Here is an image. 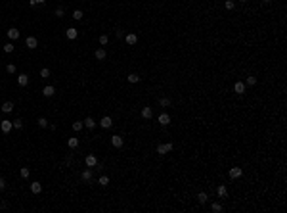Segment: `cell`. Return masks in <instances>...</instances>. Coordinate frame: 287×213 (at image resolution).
Masks as SVG:
<instances>
[{"instance_id": "10", "label": "cell", "mask_w": 287, "mask_h": 213, "mask_svg": "<svg viewBox=\"0 0 287 213\" xmlns=\"http://www.w3.org/2000/svg\"><path fill=\"white\" fill-rule=\"evenodd\" d=\"M136 42H138V37L134 35V33H130V35H126V44H128V46H134Z\"/></svg>"}, {"instance_id": "7", "label": "cell", "mask_w": 287, "mask_h": 213, "mask_svg": "<svg viewBox=\"0 0 287 213\" xmlns=\"http://www.w3.org/2000/svg\"><path fill=\"white\" fill-rule=\"evenodd\" d=\"M81 177H82V181H84V182H90V181H92V167H88V169H84Z\"/></svg>"}, {"instance_id": "18", "label": "cell", "mask_w": 287, "mask_h": 213, "mask_svg": "<svg viewBox=\"0 0 287 213\" xmlns=\"http://www.w3.org/2000/svg\"><path fill=\"white\" fill-rule=\"evenodd\" d=\"M82 123H84V127H88V129H94V127L98 125V123H96V121L92 119V117H86V119L82 121Z\"/></svg>"}, {"instance_id": "39", "label": "cell", "mask_w": 287, "mask_h": 213, "mask_svg": "<svg viewBox=\"0 0 287 213\" xmlns=\"http://www.w3.org/2000/svg\"><path fill=\"white\" fill-rule=\"evenodd\" d=\"M46 0H31V6H37V4H44Z\"/></svg>"}, {"instance_id": "16", "label": "cell", "mask_w": 287, "mask_h": 213, "mask_svg": "<svg viewBox=\"0 0 287 213\" xmlns=\"http://www.w3.org/2000/svg\"><path fill=\"white\" fill-rule=\"evenodd\" d=\"M40 190H42L40 182H31V192L33 194H40Z\"/></svg>"}, {"instance_id": "25", "label": "cell", "mask_w": 287, "mask_h": 213, "mask_svg": "<svg viewBox=\"0 0 287 213\" xmlns=\"http://www.w3.org/2000/svg\"><path fill=\"white\" fill-rule=\"evenodd\" d=\"M40 77L48 79V77H50V69H48V67H42V69H40Z\"/></svg>"}, {"instance_id": "34", "label": "cell", "mask_w": 287, "mask_h": 213, "mask_svg": "<svg viewBox=\"0 0 287 213\" xmlns=\"http://www.w3.org/2000/svg\"><path fill=\"white\" fill-rule=\"evenodd\" d=\"M4 52H14V44H12V42H8V44H4Z\"/></svg>"}, {"instance_id": "37", "label": "cell", "mask_w": 287, "mask_h": 213, "mask_svg": "<svg viewBox=\"0 0 287 213\" xmlns=\"http://www.w3.org/2000/svg\"><path fill=\"white\" fill-rule=\"evenodd\" d=\"M6 71H8V73H15V65H14V64H8Z\"/></svg>"}, {"instance_id": "19", "label": "cell", "mask_w": 287, "mask_h": 213, "mask_svg": "<svg viewBox=\"0 0 287 213\" xmlns=\"http://www.w3.org/2000/svg\"><path fill=\"white\" fill-rule=\"evenodd\" d=\"M12 110H14V102H4L2 104V111H4V113H10Z\"/></svg>"}, {"instance_id": "22", "label": "cell", "mask_w": 287, "mask_h": 213, "mask_svg": "<svg viewBox=\"0 0 287 213\" xmlns=\"http://www.w3.org/2000/svg\"><path fill=\"white\" fill-rule=\"evenodd\" d=\"M38 127H40V129H46V127H48V121H46V117H38Z\"/></svg>"}, {"instance_id": "4", "label": "cell", "mask_w": 287, "mask_h": 213, "mask_svg": "<svg viewBox=\"0 0 287 213\" xmlns=\"http://www.w3.org/2000/svg\"><path fill=\"white\" fill-rule=\"evenodd\" d=\"M12 121H8V119H4V121H0V129H2V133H10L12 131Z\"/></svg>"}, {"instance_id": "30", "label": "cell", "mask_w": 287, "mask_h": 213, "mask_svg": "<svg viewBox=\"0 0 287 213\" xmlns=\"http://www.w3.org/2000/svg\"><path fill=\"white\" fill-rule=\"evenodd\" d=\"M161 106H163V108H167V106H170V98H161Z\"/></svg>"}, {"instance_id": "41", "label": "cell", "mask_w": 287, "mask_h": 213, "mask_svg": "<svg viewBox=\"0 0 287 213\" xmlns=\"http://www.w3.org/2000/svg\"><path fill=\"white\" fill-rule=\"evenodd\" d=\"M4 188H6V181L0 177V190H4Z\"/></svg>"}, {"instance_id": "33", "label": "cell", "mask_w": 287, "mask_h": 213, "mask_svg": "<svg viewBox=\"0 0 287 213\" xmlns=\"http://www.w3.org/2000/svg\"><path fill=\"white\" fill-rule=\"evenodd\" d=\"M19 173H21L23 179H27V177H29V167H21V171H19Z\"/></svg>"}, {"instance_id": "27", "label": "cell", "mask_w": 287, "mask_h": 213, "mask_svg": "<svg viewBox=\"0 0 287 213\" xmlns=\"http://www.w3.org/2000/svg\"><path fill=\"white\" fill-rule=\"evenodd\" d=\"M82 127H84V123H82V121H75V123H73V131H81Z\"/></svg>"}, {"instance_id": "24", "label": "cell", "mask_w": 287, "mask_h": 213, "mask_svg": "<svg viewBox=\"0 0 287 213\" xmlns=\"http://www.w3.org/2000/svg\"><path fill=\"white\" fill-rule=\"evenodd\" d=\"M226 194H228L226 186H218V196H220V198H226Z\"/></svg>"}, {"instance_id": "28", "label": "cell", "mask_w": 287, "mask_h": 213, "mask_svg": "<svg viewBox=\"0 0 287 213\" xmlns=\"http://www.w3.org/2000/svg\"><path fill=\"white\" fill-rule=\"evenodd\" d=\"M197 200H199V204H205V202H207V194H205V192H199Z\"/></svg>"}, {"instance_id": "15", "label": "cell", "mask_w": 287, "mask_h": 213, "mask_svg": "<svg viewBox=\"0 0 287 213\" xmlns=\"http://www.w3.org/2000/svg\"><path fill=\"white\" fill-rule=\"evenodd\" d=\"M42 94H44V96H48V98H50V96H54V94H56V88L48 85V87H44V90H42Z\"/></svg>"}, {"instance_id": "13", "label": "cell", "mask_w": 287, "mask_h": 213, "mask_svg": "<svg viewBox=\"0 0 287 213\" xmlns=\"http://www.w3.org/2000/svg\"><path fill=\"white\" fill-rule=\"evenodd\" d=\"M94 56H96V60H105V58H107V52H105L104 48H98Z\"/></svg>"}, {"instance_id": "12", "label": "cell", "mask_w": 287, "mask_h": 213, "mask_svg": "<svg viewBox=\"0 0 287 213\" xmlns=\"http://www.w3.org/2000/svg\"><path fill=\"white\" fill-rule=\"evenodd\" d=\"M8 37L12 38V41H17L19 38V31L15 27H12V29H8Z\"/></svg>"}, {"instance_id": "26", "label": "cell", "mask_w": 287, "mask_h": 213, "mask_svg": "<svg viewBox=\"0 0 287 213\" xmlns=\"http://www.w3.org/2000/svg\"><path fill=\"white\" fill-rule=\"evenodd\" d=\"M100 184H101V186H107V184H109V177L101 175V177H100Z\"/></svg>"}, {"instance_id": "14", "label": "cell", "mask_w": 287, "mask_h": 213, "mask_svg": "<svg viewBox=\"0 0 287 213\" xmlns=\"http://www.w3.org/2000/svg\"><path fill=\"white\" fill-rule=\"evenodd\" d=\"M65 35H67V38L75 41V38H77V29H75V27H69L67 31H65Z\"/></svg>"}, {"instance_id": "8", "label": "cell", "mask_w": 287, "mask_h": 213, "mask_svg": "<svg viewBox=\"0 0 287 213\" xmlns=\"http://www.w3.org/2000/svg\"><path fill=\"white\" fill-rule=\"evenodd\" d=\"M25 44H27V48H31V50H33V48H37L38 41L35 37H27V38H25Z\"/></svg>"}, {"instance_id": "44", "label": "cell", "mask_w": 287, "mask_h": 213, "mask_svg": "<svg viewBox=\"0 0 287 213\" xmlns=\"http://www.w3.org/2000/svg\"><path fill=\"white\" fill-rule=\"evenodd\" d=\"M241 2H247V0H241Z\"/></svg>"}, {"instance_id": "9", "label": "cell", "mask_w": 287, "mask_h": 213, "mask_svg": "<svg viewBox=\"0 0 287 213\" xmlns=\"http://www.w3.org/2000/svg\"><path fill=\"white\" fill-rule=\"evenodd\" d=\"M153 115V110H151L149 106H146V108H142V117L144 119H149V117Z\"/></svg>"}, {"instance_id": "20", "label": "cell", "mask_w": 287, "mask_h": 213, "mask_svg": "<svg viewBox=\"0 0 287 213\" xmlns=\"http://www.w3.org/2000/svg\"><path fill=\"white\" fill-rule=\"evenodd\" d=\"M17 83L21 85V87H25V85L29 83V77H27V75H25V73H21V75H19V77H17Z\"/></svg>"}, {"instance_id": "1", "label": "cell", "mask_w": 287, "mask_h": 213, "mask_svg": "<svg viewBox=\"0 0 287 213\" xmlns=\"http://www.w3.org/2000/svg\"><path fill=\"white\" fill-rule=\"evenodd\" d=\"M172 144H159V146H157V154H159V156H165V154H169V152H172Z\"/></svg>"}, {"instance_id": "42", "label": "cell", "mask_w": 287, "mask_h": 213, "mask_svg": "<svg viewBox=\"0 0 287 213\" xmlns=\"http://www.w3.org/2000/svg\"><path fill=\"white\" fill-rule=\"evenodd\" d=\"M115 35H117V38H123V31H121V29H117V31H115Z\"/></svg>"}, {"instance_id": "3", "label": "cell", "mask_w": 287, "mask_h": 213, "mask_svg": "<svg viewBox=\"0 0 287 213\" xmlns=\"http://www.w3.org/2000/svg\"><path fill=\"white\" fill-rule=\"evenodd\" d=\"M100 125L104 127V129H111L113 127V119H111L109 115H105V117H101V121H100Z\"/></svg>"}, {"instance_id": "38", "label": "cell", "mask_w": 287, "mask_h": 213, "mask_svg": "<svg viewBox=\"0 0 287 213\" xmlns=\"http://www.w3.org/2000/svg\"><path fill=\"white\" fill-rule=\"evenodd\" d=\"M107 41H109L107 35H101V37H100V44H107Z\"/></svg>"}, {"instance_id": "5", "label": "cell", "mask_w": 287, "mask_h": 213, "mask_svg": "<svg viewBox=\"0 0 287 213\" xmlns=\"http://www.w3.org/2000/svg\"><path fill=\"white\" fill-rule=\"evenodd\" d=\"M241 175H243V169H239V167H232L230 169V179H239Z\"/></svg>"}, {"instance_id": "17", "label": "cell", "mask_w": 287, "mask_h": 213, "mask_svg": "<svg viewBox=\"0 0 287 213\" xmlns=\"http://www.w3.org/2000/svg\"><path fill=\"white\" fill-rule=\"evenodd\" d=\"M233 90H236L237 94H243L245 92V83H236L233 85Z\"/></svg>"}, {"instance_id": "23", "label": "cell", "mask_w": 287, "mask_h": 213, "mask_svg": "<svg viewBox=\"0 0 287 213\" xmlns=\"http://www.w3.org/2000/svg\"><path fill=\"white\" fill-rule=\"evenodd\" d=\"M138 81H140L138 73H130V75H128V83H138Z\"/></svg>"}, {"instance_id": "36", "label": "cell", "mask_w": 287, "mask_h": 213, "mask_svg": "<svg viewBox=\"0 0 287 213\" xmlns=\"http://www.w3.org/2000/svg\"><path fill=\"white\" fill-rule=\"evenodd\" d=\"M224 6H226V10H233V8H236V4H233L232 0H226V4H224Z\"/></svg>"}, {"instance_id": "43", "label": "cell", "mask_w": 287, "mask_h": 213, "mask_svg": "<svg viewBox=\"0 0 287 213\" xmlns=\"http://www.w3.org/2000/svg\"><path fill=\"white\" fill-rule=\"evenodd\" d=\"M262 2H266V4H268V2H272V0H262Z\"/></svg>"}, {"instance_id": "6", "label": "cell", "mask_w": 287, "mask_h": 213, "mask_svg": "<svg viewBox=\"0 0 287 213\" xmlns=\"http://www.w3.org/2000/svg\"><path fill=\"white\" fill-rule=\"evenodd\" d=\"M111 144H113L115 148H123V136H119V134L111 136Z\"/></svg>"}, {"instance_id": "35", "label": "cell", "mask_w": 287, "mask_h": 213, "mask_svg": "<svg viewBox=\"0 0 287 213\" xmlns=\"http://www.w3.org/2000/svg\"><path fill=\"white\" fill-rule=\"evenodd\" d=\"M211 209H213L214 213H220V211H222V205H220V204H213V207H211Z\"/></svg>"}, {"instance_id": "40", "label": "cell", "mask_w": 287, "mask_h": 213, "mask_svg": "<svg viewBox=\"0 0 287 213\" xmlns=\"http://www.w3.org/2000/svg\"><path fill=\"white\" fill-rule=\"evenodd\" d=\"M56 15H58V17H61V15H63V8H58V10H56Z\"/></svg>"}, {"instance_id": "11", "label": "cell", "mask_w": 287, "mask_h": 213, "mask_svg": "<svg viewBox=\"0 0 287 213\" xmlns=\"http://www.w3.org/2000/svg\"><path fill=\"white\" fill-rule=\"evenodd\" d=\"M159 123H161L163 127H167V125H169V123H170L169 113H161V115H159Z\"/></svg>"}, {"instance_id": "31", "label": "cell", "mask_w": 287, "mask_h": 213, "mask_svg": "<svg viewBox=\"0 0 287 213\" xmlns=\"http://www.w3.org/2000/svg\"><path fill=\"white\" fill-rule=\"evenodd\" d=\"M247 85H251V87H253V85H256V77L249 75V77H247Z\"/></svg>"}, {"instance_id": "29", "label": "cell", "mask_w": 287, "mask_h": 213, "mask_svg": "<svg viewBox=\"0 0 287 213\" xmlns=\"http://www.w3.org/2000/svg\"><path fill=\"white\" fill-rule=\"evenodd\" d=\"M82 15H84V14H82L81 10H75V12H73V17L77 19V21H79V19H82Z\"/></svg>"}, {"instance_id": "2", "label": "cell", "mask_w": 287, "mask_h": 213, "mask_svg": "<svg viewBox=\"0 0 287 213\" xmlns=\"http://www.w3.org/2000/svg\"><path fill=\"white\" fill-rule=\"evenodd\" d=\"M84 163H86L88 167H92V169H94V167L98 165V158H96L94 154H88V156H86V159H84Z\"/></svg>"}, {"instance_id": "32", "label": "cell", "mask_w": 287, "mask_h": 213, "mask_svg": "<svg viewBox=\"0 0 287 213\" xmlns=\"http://www.w3.org/2000/svg\"><path fill=\"white\" fill-rule=\"evenodd\" d=\"M12 125H14L15 129H21V127H23V121L21 119H15V121H12Z\"/></svg>"}, {"instance_id": "21", "label": "cell", "mask_w": 287, "mask_h": 213, "mask_svg": "<svg viewBox=\"0 0 287 213\" xmlns=\"http://www.w3.org/2000/svg\"><path fill=\"white\" fill-rule=\"evenodd\" d=\"M67 144H69V148H71V150H75V148L79 146V138H69Z\"/></svg>"}]
</instances>
